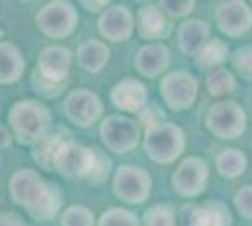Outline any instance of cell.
Wrapping results in <instances>:
<instances>
[{
	"label": "cell",
	"instance_id": "cell-1",
	"mask_svg": "<svg viewBox=\"0 0 252 226\" xmlns=\"http://www.w3.org/2000/svg\"><path fill=\"white\" fill-rule=\"evenodd\" d=\"M10 198L34 219L53 221L63 205V193L55 183L45 181L40 173L31 168L13 172L8 183Z\"/></svg>",
	"mask_w": 252,
	"mask_h": 226
},
{
	"label": "cell",
	"instance_id": "cell-2",
	"mask_svg": "<svg viewBox=\"0 0 252 226\" xmlns=\"http://www.w3.org/2000/svg\"><path fill=\"white\" fill-rule=\"evenodd\" d=\"M11 136L21 145H36L47 136L51 127L49 109L38 100H19L8 113Z\"/></svg>",
	"mask_w": 252,
	"mask_h": 226
},
{
	"label": "cell",
	"instance_id": "cell-3",
	"mask_svg": "<svg viewBox=\"0 0 252 226\" xmlns=\"http://www.w3.org/2000/svg\"><path fill=\"white\" fill-rule=\"evenodd\" d=\"M145 151L157 164H171L183 155L187 147V136L183 129L173 123H151L143 138Z\"/></svg>",
	"mask_w": 252,
	"mask_h": 226
},
{
	"label": "cell",
	"instance_id": "cell-4",
	"mask_svg": "<svg viewBox=\"0 0 252 226\" xmlns=\"http://www.w3.org/2000/svg\"><path fill=\"white\" fill-rule=\"evenodd\" d=\"M98 151L85 147L75 141H61L53 155L51 168H55L66 179L93 177L98 166Z\"/></svg>",
	"mask_w": 252,
	"mask_h": 226
},
{
	"label": "cell",
	"instance_id": "cell-5",
	"mask_svg": "<svg viewBox=\"0 0 252 226\" xmlns=\"http://www.w3.org/2000/svg\"><path fill=\"white\" fill-rule=\"evenodd\" d=\"M207 129L220 140H235L247 129V113L233 100H219L207 111Z\"/></svg>",
	"mask_w": 252,
	"mask_h": 226
},
{
	"label": "cell",
	"instance_id": "cell-6",
	"mask_svg": "<svg viewBox=\"0 0 252 226\" xmlns=\"http://www.w3.org/2000/svg\"><path fill=\"white\" fill-rule=\"evenodd\" d=\"M36 27L43 36L51 40L68 38L77 27V11L70 2H47L36 13Z\"/></svg>",
	"mask_w": 252,
	"mask_h": 226
},
{
	"label": "cell",
	"instance_id": "cell-7",
	"mask_svg": "<svg viewBox=\"0 0 252 226\" xmlns=\"http://www.w3.org/2000/svg\"><path fill=\"white\" fill-rule=\"evenodd\" d=\"M141 138V127L136 119L126 115H107L100 123V140L113 153H128L136 149Z\"/></svg>",
	"mask_w": 252,
	"mask_h": 226
},
{
	"label": "cell",
	"instance_id": "cell-8",
	"mask_svg": "<svg viewBox=\"0 0 252 226\" xmlns=\"http://www.w3.org/2000/svg\"><path fill=\"white\" fill-rule=\"evenodd\" d=\"M153 189V179L147 170L126 164L121 166L113 179V193L125 204H143L147 202Z\"/></svg>",
	"mask_w": 252,
	"mask_h": 226
},
{
	"label": "cell",
	"instance_id": "cell-9",
	"mask_svg": "<svg viewBox=\"0 0 252 226\" xmlns=\"http://www.w3.org/2000/svg\"><path fill=\"white\" fill-rule=\"evenodd\" d=\"M160 93L166 106L173 111H183L194 106L198 98V79L187 70L169 72L160 81Z\"/></svg>",
	"mask_w": 252,
	"mask_h": 226
},
{
	"label": "cell",
	"instance_id": "cell-10",
	"mask_svg": "<svg viewBox=\"0 0 252 226\" xmlns=\"http://www.w3.org/2000/svg\"><path fill=\"white\" fill-rule=\"evenodd\" d=\"M64 113L70 123L81 129L94 125L104 113V104L100 97L89 89H75L64 98Z\"/></svg>",
	"mask_w": 252,
	"mask_h": 226
},
{
	"label": "cell",
	"instance_id": "cell-11",
	"mask_svg": "<svg viewBox=\"0 0 252 226\" xmlns=\"http://www.w3.org/2000/svg\"><path fill=\"white\" fill-rule=\"evenodd\" d=\"M207 177H209L207 162L198 157H187L175 168V172L171 175V185L177 194L185 198H194L205 191Z\"/></svg>",
	"mask_w": 252,
	"mask_h": 226
},
{
	"label": "cell",
	"instance_id": "cell-12",
	"mask_svg": "<svg viewBox=\"0 0 252 226\" xmlns=\"http://www.w3.org/2000/svg\"><path fill=\"white\" fill-rule=\"evenodd\" d=\"M217 23L222 34L239 38L252 29V8L243 0L222 2L217 8Z\"/></svg>",
	"mask_w": 252,
	"mask_h": 226
},
{
	"label": "cell",
	"instance_id": "cell-13",
	"mask_svg": "<svg viewBox=\"0 0 252 226\" xmlns=\"http://www.w3.org/2000/svg\"><path fill=\"white\" fill-rule=\"evenodd\" d=\"M136 31L134 13L126 6H111L105 8L98 19V32L107 42H126Z\"/></svg>",
	"mask_w": 252,
	"mask_h": 226
},
{
	"label": "cell",
	"instance_id": "cell-14",
	"mask_svg": "<svg viewBox=\"0 0 252 226\" xmlns=\"http://www.w3.org/2000/svg\"><path fill=\"white\" fill-rule=\"evenodd\" d=\"M72 53L64 45H47L40 51L36 72L53 83H64L70 74Z\"/></svg>",
	"mask_w": 252,
	"mask_h": 226
},
{
	"label": "cell",
	"instance_id": "cell-15",
	"mask_svg": "<svg viewBox=\"0 0 252 226\" xmlns=\"http://www.w3.org/2000/svg\"><path fill=\"white\" fill-rule=\"evenodd\" d=\"M109 98L117 109L125 113H136L147 104V87L136 77H125L113 85Z\"/></svg>",
	"mask_w": 252,
	"mask_h": 226
},
{
	"label": "cell",
	"instance_id": "cell-16",
	"mask_svg": "<svg viewBox=\"0 0 252 226\" xmlns=\"http://www.w3.org/2000/svg\"><path fill=\"white\" fill-rule=\"evenodd\" d=\"M169 65V49L164 43H147L139 47L134 59V66L145 77H157Z\"/></svg>",
	"mask_w": 252,
	"mask_h": 226
},
{
	"label": "cell",
	"instance_id": "cell-17",
	"mask_svg": "<svg viewBox=\"0 0 252 226\" xmlns=\"http://www.w3.org/2000/svg\"><path fill=\"white\" fill-rule=\"evenodd\" d=\"M211 27L203 19H187L179 29L177 45L185 55H198L211 38Z\"/></svg>",
	"mask_w": 252,
	"mask_h": 226
},
{
	"label": "cell",
	"instance_id": "cell-18",
	"mask_svg": "<svg viewBox=\"0 0 252 226\" xmlns=\"http://www.w3.org/2000/svg\"><path fill=\"white\" fill-rule=\"evenodd\" d=\"M136 31L143 40H160L168 34V19L157 6H143L137 10Z\"/></svg>",
	"mask_w": 252,
	"mask_h": 226
},
{
	"label": "cell",
	"instance_id": "cell-19",
	"mask_svg": "<svg viewBox=\"0 0 252 226\" xmlns=\"http://www.w3.org/2000/svg\"><path fill=\"white\" fill-rule=\"evenodd\" d=\"M25 74V57L11 42H0V85H13Z\"/></svg>",
	"mask_w": 252,
	"mask_h": 226
},
{
	"label": "cell",
	"instance_id": "cell-20",
	"mask_svg": "<svg viewBox=\"0 0 252 226\" xmlns=\"http://www.w3.org/2000/svg\"><path fill=\"white\" fill-rule=\"evenodd\" d=\"M111 51L100 40H87L77 47V63L89 74H100L109 63Z\"/></svg>",
	"mask_w": 252,
	"mask_h": 226
},
{
	"label": "cell",
	"instance_id": "cell-21",
	"mask_svg": "<svg viewBox=\"0 0 252 226\" xmlns=\"http://www.w3.org/2000/svg\"><path fill=\"white\" fill-rule=\"evenodd\" d=\"M247 166H249L247 155L235 147H228L217 155V170L226 179H235L243 175L247 172Z\"/></svg>",
	"mask_w": 252,
	"mask_h": 226
},
{
	"label": "cell",
	"instance_id": "cell-22",
	"mask_svg": "<svg viewBox=\"0 0 252 226\" xmlns=\"http://www.w3.org/2000/svg\"><path fill=\"white\" fill-rule=\"evenodd\" d=\"M228 59V43L220 38H211L198 53V65L201 68H222Z\"/></svg>",
	"mask_w": 252,
	"mask_h": 226
},
{
	"label": "cell",
	"instance_id": "cell-23",
	"mask_svg": "<svg viewBox=\"0 0 252 226\" xmlns=\"http://www.w3.org/2000/svg\"><path fill=\"white\" fill-rule=\"evenodd\" d=\"M233 89H235V77L226 68H217L207 77V91L211 97L222 98L233 93Z\"/></svg>",
	"mask_w": 252,
	"mask_h": 226
},
{
	"label": "cell",
	"instance_id": "cell-24",
	"mask_svg": "<svg viewBox=\"0 0 252 226\" xmlns=\"http://www.w3.org/2000/svg\"><path fill=\"white\" fill-rule=\"evenodd\" d=\"M98 226H139V221L125 207H109L98 219Z\"/></svg>",
	"mask_w": 252,
	"mask_h": 226
},
{
	"label": "cell",
	"instance_id": "cell-25",
	"mask_svg": "<svg viewBox=\"0 0 252 226\" xmlns=\"http://www.w3.org/2000/svg\"><path fill=\"white\" fill-rule=\"evenodd\" d=\"M145 226H177L175 211L171 205L157 204L145 211Z\"/></svg>",
	"mask_w": 252,
	"mask_h": 226
},
{
	"label": "cell",
	"instance_id": "cell-26",
	"mask_svg": "<svg viewBox=\"0 0 252 226\" xmlns=\"http://www.w3.org/2000/svg\"><path fill=\"white\" fill-rule=\"evenodd\" d=\"M63 226H94V213L85 205H70L61 215Z\"/></svg>",
	"mask_w": 252,
	"mask_h": 226
},
{
	"label": "cell",
	"instance_id": "cell-27",
	"mask_svg": "<svg viewBox=\"0 0 252 226\" xmlns=\"http://www.w3.org/2000/svg\"><path fill=\"white\" fill-rule=\"evenodd\" d=\"M179 226H209L205 205L185 204L179 211Z\"/></svg>",
	"mask_w": 252,
	"mask_h": 226
},
{
	"label": "cell",
	"instance_id": "cell-28",
	"mask_svg": "<svg viewBox=\"0 0 252 226\" xmlns=\"http://www.w3.org/2000/svg\"><path fill=\"white\" fill-rule=\"evenodd\" d=\"M207 217H209V226H231V213L220 200H211L205 202Z\"/></svg>",
	"mask_w": 252,
	"mask_h": 226
},
{
	"label": "cell",
	"instance_id": "cell-29",
	"mask_svg": "<svg viewBox=\"0 0 252 226\" xmlns=\"http://www.w3.org/2000/svg\"><path fill=\"white\" fill-rule=\"evenodd\" d=\"M233 204H235L237 213H239L243 219L252 221V185H245V187H241V189L235 193Z\"/></svg>",
	"mask_w": 252,
	"mask_h": 226
},
{
	"label": "cell",
	"instance_id": "cell-30",
	"mask_svg": "<svg viewBox=\"0 0 252 226\" xmlns=\"http://www.w3.org/2000/svg\"><path fill=\"white\" fill-rule=\"evenodd\" d=\"M64 85H66V83H53V81H47V79L42 77L36 70H34V74H32V89H34L40 97H45V98L57 97L64 89Z\"/></svg>",
	"mask_w": 252,
	"mask_h": 226
},
{
	"label": "cell",
	"instance_id": "cell-31",
	"mask_svg": "<svg viewBox=\"0 0 252 226\" xmlns=\"http://www.w3.org/2000/svg\"><path fill=\"white\" fill-rule=\"evenodd\" d=\"M160 10L164 15H169V17H187L190 11L194 10L196 2L194 0H187V2H160L158 4Z\"/></svg>",
	"mask_w": 252,
	"mask_h": 226
},
{
	"label": "cell",
	"instance_id": "cell-32",
	"mask_svg": "<svg viewBox=\"0 0 252 226\" xmlns=\"http://www.w3.org/2000/svg\"><path fill=\"white\" fill-rule=\"evenodd\" d=\"M233 65L245 77L252 79V45H245L233 55Z\"/></svg>",
	"mask_w": 252,
	"mask_h": 226
},
{
	"label": "cell",
	"instance_id": "cell-33",
	"mask_svg": "<svg viewBox=\"0 0 252 226\" xmlns=\"http://www.w3.org/2000/svg\"><path fill=\"white\" fill-rule=\"evenodd\" d=\"M0 226H27L25 221L13 211H0Z\"/></svg>",
	"mask_w": 252,
	"mask_h": 226
},
{
	"label": "cell",
	"instance_id": "cell-34",
	"mask_svg": "<svg viewBox=\"0 0 252 226\" xmlns=\"http://www.w3.org/2000/svg\"><path fill=\"white\" fill-rule=\"evenodd\" d=\"M11 140H13V136H11V130H8L2 123H0V151L2 149H8L10 147Z\"/></svg>",
	"mask_w": 252,
	"mask_h": 226
},
{
	"label": "cell",
	"instance_id": "cell-35",
	"mask_svg": "<svg viewBox=\"0 0 252 226\" xmlns=\"http://www.w3.org/2000/svg\"><path fill=\"white\" fill-rule=\"evenodd\" d=\"M79 4H81V6H85L89 11H100L102 8H105L109 2H105V0H102V2H85V0H81Z\"/></svg>",
	"mask_w": 252,
	"mask_h": 226
}]
</instances>
